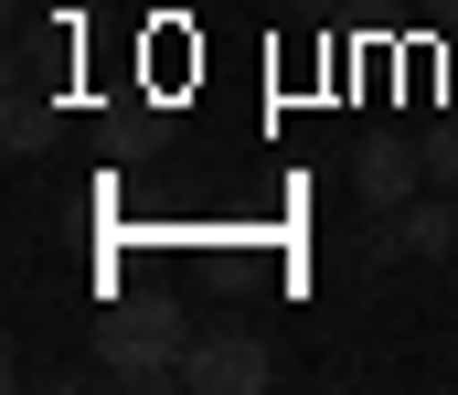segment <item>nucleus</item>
Masks as SVG:
<instances>
[{"label":"nucleus","mask_w":458,"mask_h":395,"mask_svg":"<svg viewBox=\"0 0 458 395\" xmlns=\"http://www.w3.org/2000/svg\"><path fill=\"white\" fill-rule=\"evenodd\" d=\"M182 353H192V331L171 310H107L97 321V374L107 385H182Z\"/></svg>","instance_id":"nucleus-1"},{"label":"nucleus","mask_w":458,"mask_h":395,"mask_svg":"<svg viewBox=\"0 0 458 395\" xmlns=\"http://www.w3.org/2000/svg\"><path fill=\"white\" fill-rule=\"evenodd\" d=\"M267 374H277V353L256 331H192V353H182V385L192 395H256Z\"/></svg>","instance_id":"nucleus-2"},{"label":"nucleus","mask_w":458,"mask_h":395,"mask_svg":"<svg viewBox=\"0 0 458 395\" xmlns=\"http://www.w3.org/2000/svg\"><path fill=\"white\" fill-rule=\"evenodd\" d=\"M416 171H427V150H405V139H362V150H352V193H362L373 214H405V203H416Z\"/></svg>","instance_id":"nucleus-3"},{"label":"nucleus","mask_w":458,"mask_h":395,"mask_svg":"<svg viewBox=\"0 0 458 395\" xmlns=\"http://www.w3.org/2000/svg\"><path fill=\"white\" fill-rule=\"evenodd\" d=\"M384 246H405V257H448L458 246V203H405V214H384Z\"/></svg>","instance_id":"nucleus-4"},{"label":"nucleus","mask_w":458,"mask_h":395,"mask_svg":"<svg viewBox=\"0 0 458 395\" xmlns=\"http://www.w3.org/2000/svg\"><path fill=\"white\" fill-rule=\"evenodd\" d=\"M427 171H437V182H458V129H437V139H427Z\"/></svg>","instance_id":"nucleus-5"},{"label":"nucleus","mask_w":458,"mask_h":395,"mask_svg":"<svg viewBox=\"0 0 458 395\" xmlns=\"http://www.w3.org/2000/svg\"><path fill=\"white\" fill-rule=\"evenodd\" d=\"M427 21H437V32H458V0H427Z\"/></svg>","instance_id":"nucleus-6"}]
</instances>
